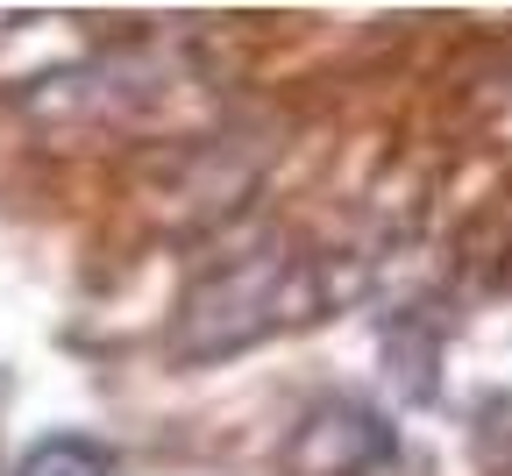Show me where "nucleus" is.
Instances as JSON below:
<instances>
[{
	"label": "nucleus",
	"instance_id": "f257e3e1",
	"mask_svg": "<svg viewBox=\"0 0 512 476\" xmlns=\"http://www.w3.org/2000/svg\"><path fill=\"white\" fill-rule=\"evenodd\" d=\"M15 476H114V455L100 441H86V434H50V441H36L22 455Z\"/></svg>",
	"mask_w": 512,
	"mask_h": 476
}]
</instances>
